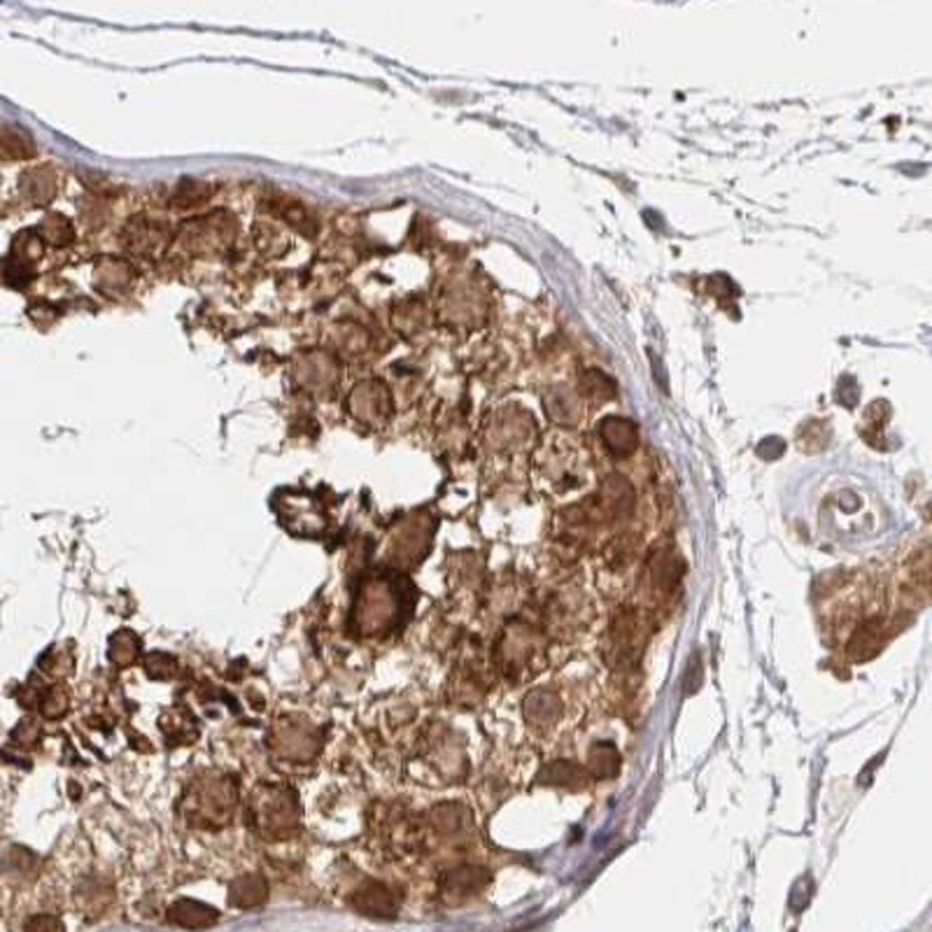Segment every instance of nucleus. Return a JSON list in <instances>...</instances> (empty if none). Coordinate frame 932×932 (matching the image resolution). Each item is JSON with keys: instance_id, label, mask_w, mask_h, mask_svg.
Returning a JSON list of instances; mask_svg holds the SVG:
<instances>
[{"instance_id": "3", "label": "nucleus", "mask_w": 932, "mask_h": 932, "mask_svg": "<svg viewBox=\"0 0 932 932\" xmlns=\"http://www.w3.org/2000/svg\"><path fill=\"white\" fill-rule=\"evenodd\" d=\"M357 904H359L361 911H367V914H373V916H390L392 911H394V904H392L390 895L387 893H383V890H368V893H364V895L357 900Z\"/></svg>"}, {"instance_id": "4", "label": "nucleus", "mask_w": 932, "mask_h": 932, "mask_svg": "<svg viewBox=\"0 0 932 932\" xmlns=\"http://www.w3.org/2000/svg\"><path fill=\"white\" fill-rule=\"evenodd\" d=\"M24 932H63L61 920H56L54 916H33V919L26 923Z\"/></svg>"}, {"instance_id": "2", "label": "nucleus", "mask_w": 932, "mask_h": 932, "mask_svg": "<svg viewBox=\"0 0 932 932\" xmlns=\"http://www.w3.org/2000/svg\"><path fill=\"white\" fill-rule=\"evenodd\" d=\"M266 888L259 878H245L241 884L235 886L234 893H231V903H235L238 907H254V904L264 903Z\"/></svg>"}, {"instance_id": "1", "label": "nucleus", "mask_w": 932, "mask_h": 932, "mask_svg": "<svg viewBox=\"0 0 932 932\" xmlns=\"http://www.w3.org/2000/svg\"><path fill=\"white\" fill-rule=\"evenodd\" d=\"M169 920L175 926L189 928V930H205L212 928L219 920V914L208 904L192 903V900H182L169 909Z\"/></svg>"}]
</instances>
